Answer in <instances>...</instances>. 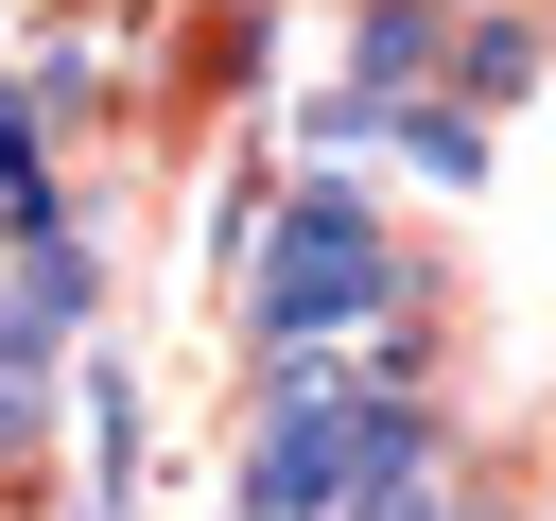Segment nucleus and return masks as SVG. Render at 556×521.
<instances>
[{
    "label": "nucleus",
    "mask_w": 556,
    "mask_h": 521,
    "mask_svg": "<svg viewBox=\"0 0 556 521\" xmlns=\"http://www.w3.org/2000/svg\"><path fill=\"white\" fill-rule=\"evenodd\" d=\"M0 226H17V208H0Z\"/></svg>",
    "instance_id": "7ed1b4c3"
},
{
    "label": "nucleus",
    "mask_w": 556,
    "mask_h": 521,
    "mask_svg": "<svg viewBox=\"0 0 556 521\" xmlns=\"http://www.w3.org/2000/svg\"><path fill=\"white\" fill-rule=\"evenodd\" d=\"M52 174H35V87H0V208H35Z\"/></svg>",
    "instance_id": "f03ea898"
},
{
    "label": "nucleus",
    "mask_w": 556,
    "mask_h": 521,
    "mask_svg": "<svg viewBox=\"0 0 556 521\" xmlns=\"http://www.w3.org/2000/svg\"><path fill=\"white\" fill-rule=\"evenodd\" d=\"M382 295H400V243H382V208L365 191H278V226H261V260H243V330L295 365V347H348V330H382Z\"/></svg>",
    "instance_id": "f257e3e1"
}]
</instances>
